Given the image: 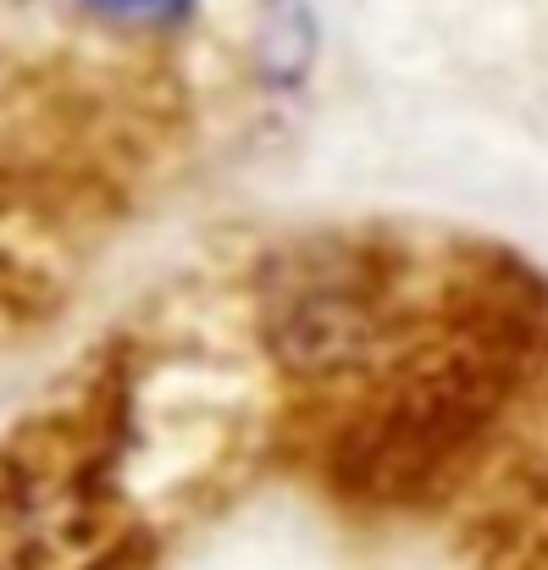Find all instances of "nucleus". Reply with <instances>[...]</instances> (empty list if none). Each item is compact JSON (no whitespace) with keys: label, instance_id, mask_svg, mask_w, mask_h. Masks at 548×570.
<instances>
[{"label":"nucleus","instance_id":"f257e3e1","mask_svg":"<svg viewBox=\"0 0 548 570\" xmlns=\"http://www.w3.org/2000/svg\"><path fill=\"white\" fill-rule=\"evenodd\" d=\"M67 6L111 33H167V28L188 22V11L199 0H67Z\"/></svg>","mask_w":548,"mask_h":570},{"label":"nucleus","instance_id":"f03ea898","mask_svg":"<svg viewBox=\"0 0 548 570\" xmlns=\"http://www.w3.org/2000/svg\"><path fill=\"white\" fill-rule=\"evenodd\" d=\"M488 570H548V488L521 499L516 521L493 543Z\"/></svg>","mask_w":548,"mask_h":570}]
</instances>
